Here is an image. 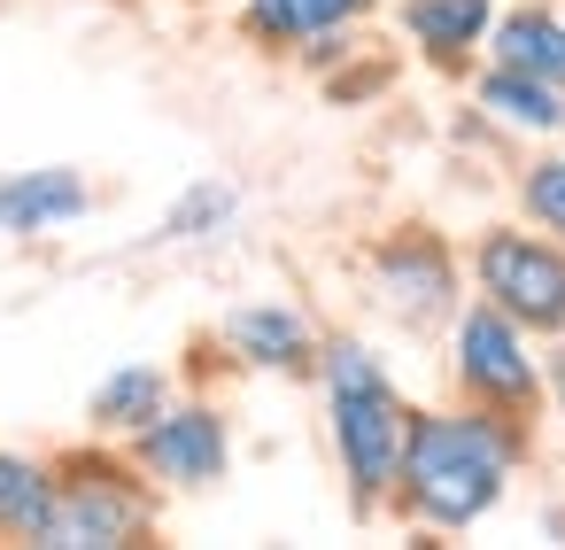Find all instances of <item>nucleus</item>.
Instances as JSON below:
<instances>
[{"label":"nucleus","instance_id":"obj_8","mask_svg":"<svg viewBox=\"0 0 565 550\" xmlns=\"http://www.w3.org/2000/svg\"><path fill=\"white\" fill-rule=\"evenodd\" d=\"M318 334H326V326H318L302 303L264 295V303L225 310L210 341L225 349L233 372H256V380H310V372H318Z\"/></svg>","mask_w":565,"mask_h":550},{"label":"nucleus","instance_id":"obj_12","mask_svg":"<svg viewBox=\"0 0 565 550\" xmlns=\"http://www.w3.org/2000/svg\"><path fill=\"white\" fill-rule=\"evenodd\" d=\"M395 24H403V40H411V55H418L426 71L472 78L480 40H488V24H495V0H403Z\"/></svg>","mask_w":565,"mask_h":550},{"label":"nucleus","instance_id":"obj_13","mask_svg":"<svg viewBox=\"0 0 565 550\" xmlns=\"http://www.w3.org/2000/svg\"><path fill=\"white\" fill-rule=\"evenodd\" d=\"M480 63H503V71L565 86V9H557V0H511V9L495 0V24L480 40Z\"/></svg>","mask_w":565,"mask_h":550},{"label":"nucleus","instance_id":"obj_15","mask_svg":"<svg viewBox=\"0 0 565 550\" xmlns=\"http://www.w3.org/2000/svg\"><path fill=\"white\" fill-rule=\"evenodd\" d=\"M47 504H55V465L40 449H9V442H0V542H32L40 550Z\"/></svg>","mask_w":565,"mask_h":550},{"label":"nucleus","instance_id":"obj_10","mask_svg":"<svg viewBox=\"0 0 565 550\" xmlns=\"http://www.w3.org/2000/svg\"><path fill=\"white\" fill-rule=\"evenodd\" d=\"M94 218V179L78 163H32V171H0V233L9 241H47Z\"/></svg>","mask_w":565,"mask_h":550},{"label":"nucleus","instance_id":"obj_3","mask_svg":"<svg viewBox=\"0 0 565 550\" xmlns=\"http://www.w3.org/2000/svg\"><path fill=\"white\" fill-rule=\"evenodd\" d=\"M55 465V504H47V535L40 550H132L156 542L163 527V488L132 465L125 442H71L47 457Z\"/></svg>","mask_w":565,"mask_h":550},{"label":"nucleus","instance_id":"obj_6","mask_svg":"<svg viewBox=\"0 0 565 550\" xmlns=\"http://www.w3.org/2000/svg\"><path fill=\"white\" fill-rule=\"evenodd\" d=\"M465 287L534 341H565V241L526 218H488L465 241Z\"/></svg>","mask_w":565,"mask_h":550},{"label":"nucleus","instance_id":"obj_18","mask_svg":"<svg viewBox=\"0 0 565 550\" xmlns=\"http://www.w3.org/2000/svg\"><path fill=\"white\" fill-rule=\"evenodd\" d=\"M318 86H326V102H333V109H356V102H372V94H387V86H395V63H372V55L356 47V55H341Z\"/></svg>","mask_w":565,"mask_h":550},{"label":"nucleus","instance_id":"obj_17","mask_svg":"<svg viewBox=\"0 0 565 550\" xmlns=\"http://www.w3.org/2000/svg\"><path fill=\"white\" fill-rule=\"evenodd\" d=\"M511 194H519V218L526 225H542L550 241H565V148L526 156L519 179H511Z\"/></svg>","mask_w":565,"mask_h":550},{"label":"nucleus","instance_id":"obj_7","mask_svg":"<svg viewBox=\"0 0 565 550\" xmlns=\"http://www.w3.org/2000/svg\"><path fill=\"white\" fill-rule=\"evenodd\" d=\"M125 449L163 496H210L233 473V411L202 388H179L140 434H125Z\"/></svg>","mask_w":565,"mask_h":550},{"label":"nucleus","instance_id":"obj_1","mask_svg":"<svg viewBox=\"0 0 565 550\" xmlns=\"http://www.w3.org/2000/svg\"><path fill=\"white\" fill-rule=\"evenodd\" d=\"M534 426L495 419L480 403H411L387 519L411 535H472L503 511L511 480L534 465Z\"/></svg>","mask_w":565,"mask_h":550},{"label":"nucleus","instance_id":"obj_19","mask_svg":"<svg viewBox=\"0 0 565 550\" xmlns=\"http://www.w3.org/2000/svg\"><path fill=\"white\" fill-rule=\"evenodd\" d=\"M542 395H550V411L565 419V341H550V349H542Z\"/></svg>","mask_w":565,"mask_h":550},{"label":"nucleus","instance_id":"obj_5","mask_svg":"<svg viewBox=\"0 0 565 550\" xmlns=\"http://www.w3.org/2000/svg\"><path fill=\"white\" fill-rule=\"evenodd\" d=\"M441 341H449V395L457 403H480V411L519 419V426L542 434L550 395H542V341L526 326H511L495 303L465 295L457 318L441 326Z\"/></svg>","mask_w":565,"mask_h":550},{"label":"nucleus","instance_id":"obj_2","mask_svg":"<svg viewBox=\"0 0 565 550\" xmlns=\"http://www.w3.org/2000/svg\"><path fill=\"white\" fill-rule=\"evenodd\" d=\"M318 403H326V449L349 496V519H387V488L403 465V426L411 403L387 372V357L364 334H318Z\"/></svg>","mask_w":565,"mask_h":550},{"label":"nucleus","instance_id":"obj_9","mask_svg":"<svg viewBox=\"0 0 565 550\" xmlns=\"http://www.w3.org/2000/svg\"><path fill=\"white\" fill-rule=\"evenodd\" d=\"M372 17H380V0H233V32L271 63H295V47H310L326 32H364Z\"/></svg>","mask_w":565,"mask_h":550},{"label":"nucleus","instance_id":"obj_14","mask_svg":"<svg viewBox=\"0 0 565 550\" xmlns=\"http://www.w3.org/2000/svg\"><path fill=\"white\" fill-rule=\"evenodd\" d=\"M171 395H179V372H171V364L132 357V364H117V372H102V380H94V395H86V434L125 442V434H140Z\"/></svg>","mask_w":565,"mask_h":550},{"label":"nucleus","instance_id":"obj_4","mask_svg":"<svg viewBox=\"0 0 565 550\" xmlns=\"http://www.w3.org/2000/svg\"><path fill=\"white\" fill-rule=\"evenodd\" d=\"M356 264H364L372 310H380L387 326H403L411 341L441 334V326L457 318V303H465V256H457V241H449L434 218H395V225H380Z\"/></svg>","mask_w":565,"mask_h":550},{"label":"nucleus","instance_id":"obj_11","mask_svg":"<svg viewBox=\"0 0 565 550\" xmlns=\"http://www.w3.org/2000/svg\"><path fill=\"white\" fill-rule=\"evenodd\" d=\"M472 117L495 125L503 140H565V86L550 78H526V71H503V63H472Z\"/></svg>","mask_w":565,"mask_h":550},{"label":"nucleus","instance_id":"obj_16","mask_svg":"<svg viewBox=\"0 0 565 550\" xmlns=\"http://www.w3.org/2000/svg\"><path fill=\"white\" fill-rule=\"evenodd\" d=\"M233 218H241V187H233V179H194V187L156 218V233H148V241H156V248H186V241L225 233Z\"/></svg>","mask_w":565,"mask_h":550}]
</instances>
